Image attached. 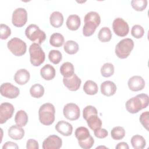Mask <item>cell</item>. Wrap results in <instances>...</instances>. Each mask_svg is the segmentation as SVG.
Segmentation results:
<instances>
[{
	"label": "cell",
	"mask_w": 149,
	"mask_h": 149,
	"mask_svg": "<svg viewBox=\"0 0 149 149\" xmlns=\"http://www.w3.org/2000/svg\"><path fill=\"white\" fill-rule=\"evenodd\" d=\"M55 109L51 103L42 104L39 109L38 116L40 122L44 125H51L55 120Z\"/></svg>",
	"instance_id": "obj_3"
},
{
	"label": "cell",
	"mask_w": 149,
	"mask_h": 149,
	"mask_svg": "<svg viewBox=\"0 0 149 149\" xmlns=\"http://www.w3.org/2000/svg\"><path fill=\"white\" fill-rule=\"evenodd\" d=\"M112 28L114 33L119 37L127 36L129 31L127 23L121 17H117L113 21Z\"/></svg>",
	"instance_id": "obj_9"
},
{
	"label": "cell",
	"mask_w": 149,
	"mask_h": 149,
	"mask_svg": "<svg viewBox=\"0 0 149 149\" xmlns=\"http://www.w3.org/2000/svg\"><path fill=\"white\" fill-rule=\"evenodd\" d=\"M148 111L143 112L140 116V121L143 126L148 130Z\"/></svg>",
	"instance_id": "obj_41"
},
{
	"label": "cell",
	"mask_w": 149,
	"mask_h": 149,
	"mask_svg": "<svg viewBox=\"0 0 149 149\" xmlns=\"http://www.w3.org/2000/svg\"><path fill=\"white\" fill-rule=\"evenodd\" d=\"M48 58L49 61L54 64L59 63L62 60V56L61 52L58 50L52 49L49 51L48 54Z\"/></svg>",
	"instance_id": "obj_35"
},
{
	"label": "cell",
	"mask_w": 149,
	"mask_h": 149,
	"mask_svg": "<svg viewBox=\"0 0 149 149\" xmlns=\"http://www.w3.org/2000/svg\"><path fill=\"white\" fill-rule=\"evenodd\" d=\"M30 93L34 98H40L44 94V88L40 84H34L30 87Z\"/></svg>",
	"instance_id": "obj_31"
},
{
	"label": "cell",
	"mask_w": 149,
	"mask_h": 149,
	"mask_svg": "<svg viewBox=\"0 0 149 149\" xmlns=\"http://www.w3.org/2000/svg\"><path fill=\"white\" fill-rule=\"evenodd\" d=\"M116 86L112 81H105L101 84V93L105 96H111L116 93Z\"/></svg>",
	"instance_id": "obj_18"
},
{
	"label": "cell",
	"mask_w": 149,
	"mask_h": 149,
	"mask_svg": "<svg viewBox=\"0 0 149 149\" xmlns=\"http://www.w3.org/2000/svg\"><path fill=\"white\" fill-rule=\"evenodd\" d=\"M131 144L135 149H142L146 146V143L144 138L139 134L133 136L131 139Z\"/></svg>",
	"instance_id": "obj_26"
},
{
	"label": "cell",
	"mask_w": 149,
	"mask_h": 149,
	"mask_svg": "<svg viewBox=\"0 0 149 149\" xmlns=\"http://www.w3.org/2000/svg\"><path fill=\"white\" fill-rule=\"evenodd\" d=\"M25 34L29 40L36 42L39 45L41 44L46 38L45 32L40 30L39 27L34 24H30L27 27L25 30Z\"/></svg>",
	"instance_id": "obj_6"
},
{
	"label": "cell",
	"mask_w": 149,
	"mask_h": 149,
	"mask_svg": "<svg viewBox=\"0 0 149 149\" xmlns=\"http://www.w3.org/2000/svg\"><path fill=\"white\" fill-rule=\"evenodd\" d=\"M84 91L88 95H95L97 93L98 88L95 82L92 80H87L83 86Z\"/></svg>",
	"instance_id": "obj_25"
},
{
	"label": "cell",
	"mask_w": 149,
	"mask_h": 149,
	"mask_svg": "<svg viewBox=\"0 0 149 149\" xmlns=\"http://www.w3.org/2000/svg\"><path fill=\"white\" fill-rule=\"evenodd\" d=\"M64 41V37L61 33H55L51 36L49 43L54 47H60L63 45Z\"/></svg>",
	"instance_id": "obj_28"
},
{
	"label": "cell",
	"mask_w": 149,
	"mask_h": 149,
	"mask_svg": "<svg viewBox=\"0 0 149 149\" xmlns=\"http://www.w3.org/2000/svg\"><path fill=\"white\" fill-rule=\"evenodd\" d=\"M63 48L66 53L72 55L77 53L78 51L79 45L76 42L73 40H69L65 43Z\"/></svg>",
	"instance_id": "obj_30"
},
{
	"label": "cell",
	"mask_w": 149,
	"mask_h": 149,
	"mask_svg": "<svg viewBox=\"0 0 149 149\" xmlns=\"http://www.w3.org/2000/svg\"><path fill=\"white\" fill-rule=\"evenodd\" d=\"M26 148L27 149H38L39 148L38 143L34 139H29L26 143Z\"/></svg>",
	"instance_id": "obj_43"
},
{
	"label": "cell",
	"mask_w": 149,
	"mask_h": 149,
	"mask_svg": "<svg viewBox=\"0 0 149 149\" xmlns=\"http://www.w3.org/2000/svg\"><path fill=\"white\" fill-rule=\"evenodd\" d=\"M134 47L133 41L129 38L120 40L115 47V54L120 59H125L130 55Z\"/></svg>",
	"instance_id": "obj_4"
},
{
	"label": "cell",
	"mask_w": 149,
	"mask_h": 149,
	"mask_svg": "<svg viewBox=\"0 0 149 149\" xmlns=\"http://www.w3.org/2000/svg\"><path fill=\"white\" fill-rule=\"evenodd\" d=\"M63 83L69 90L75 91L80 88L81 81L76 74H74L73 76L69 77H63Z\"/></svg>",
	"instance_id": "obj_14"
},
{
	"label": "cell",
	"mask_w": 149,
	"mask_h": 149,
	"mask_svg": "<svg viewBox=\"0 0 149 149\" xmlns=\"http://www.w3.org/2000/svg\"><path fill=\"white\" fill-rule=\"evenodd\" d=\"M66 24L68 29L72 31L77 30L80 26V18L77 15H71L68 16Z\"/></svg>",
	"instance_id": "obj_21"
},
{
	"label": "cell",
	"mask_w": 149,
	"mask_h": 149,
	"mask_svg": "<svg viewBox=\"0 0 149 149\" xmlns=\"http://www.w3.org/2000/svg\"><path fill=\"white\" fill-rule=\"evenodd\" d=\"M28 116L27 113L23 110L18 111L15 117V121L16 125L22 127L24 126L28 122Z\"/></svg>",
	"instance_id": "obj_27"
},
{
	"label": "cell",
	"mask_w": 149,
	"mask_h": 149,
	"mask_svg": "<svg viewBox=\"0 0 149 149\" xmlns=\"http://www.w3.org/2000/svg\"><path fill=\"white\" fill-rule=\"evenodd\" d=\"M94 133L95 136L99 139H104L106 137L108 134V131L105 129H101V128H99L98 129L94 130Z\"/></svg>",
	"instance_id": "obj_42"
},
{
	"label": "cell",
	"mask_w": 149,
	"mask_h": 149,
	"mask_svg": "<svg viewBox=\"0 0 149 149\" xmlns=\"http://www.w3.org/2000/svg\"><path fill=\"white\" fill-rule=\"evenodd\" d=\"M132 8L137 11H142L146 9L147 5V0H132L131 1Z\"/></svg>",
	"instance_id": "obj_36"
},
{
	"label": "cell",
	"mask_w": 149,
	"mask_h": 149,
	"mask_svg": "<svg viewBox=\"0 0 149 149\" xmlns=\"http://www.w3.org/2000/svg\"><path fill=\"white\" fill-rule=\"evenodd\" d=\"M49 22L54 27H60L63 22V16L61 12L55 11L51 14L49 17Z\"/></svg>",
	"instance_id": "obj_22"
},
{
	"label": "cell",
	"mask_w": 149,
	"mask_h": 149,
	"mask_svg": "<svg viewBox=\"0 0 149 149\" xmlns=\"http://www.w3.org/2000/svg\"><path fill=\"white\" fill-rule=\"evenodd\" d=\"M62 139L58 136L52 134L46 138L42 143L43 149H59L62 147Z\"/></svg>",
	"instance_id": "obj_13"
},
{
	"label": "cell",
	"mask_w": 149,
	"mask_h": 149,
	"mask_svg": "<svg viewBox=\"0 0 149 149\" xmlns=\"http://www.w3.org/2000/svg\"><path fill=\"white\" fill-rule=\"evenodd\" d=\"M55 128L58 132L65 136H70L73 132L72 125L65 120L59 121L56 123Z\"/></svg>",
	"instance_id": "obj_16"
},
{
	"label": "cell",
	"mask_w": 149,
	"mask_h": 149,
	"mask_svg": "<svg viewBox=\"0 0 149 149\" xmlns=\"http://www.w3.org/2000/svg\"><path fill=\"white\" fill-rule=\"evenodd\" d=\"M27 21V13L24 8L16 9L12 14V24L17 27H23Z\"/></svg>",
	"instance_id": "obj_8"
},
{
	"label": "cell",
	"mask_w": 149,
	"mask_h": 149,
	"mask_svg": "<svg viewBox=\"0 0 149 149\" xmlns=\"http://www.w3.org/2000/svg\"><path fill=\"white\" fill-rule=\"evenodd\" d=\"M15 111L14 107L9 102H3L0 105V123H5L11 118Z\"/></svg>",
	"instance_id": "obj_12"
},
{
	"label": "cell",
	"mask_w": 149,
	"mask_h": 149,
	"mask_svg": "<svg viewBox=\"0 0 149 149\" xmlns=\"http://www.w3.org/2000/svg\"><path fill=\"white\" fill-rule=\"evenodd\" d=\"M131 34L134 38H140L144 34V30L141 26L139 24H135L132 28Z\"/></svg>",
	"instance_id": "obj_37"
},
{
	"label": "cell",
	"mask_w": 149,
	"mask_h": 149,
	"mask_svg": "<svg viewBox=\"0 0 149 149\" xmlns=\"http://www.w3.org/2000/svg\"><path fill=\"white\" fill-rule=\"evenodd\" d=\"M65 117L70 120H75L79 118L80 112L79 107L74 103L66 104L63 109Z\"/></svg>",
	"instance_id": "obj_11"
},
{
	"label": "cell",
	"mask_w": 149,
	"mask_h": 149,
	"mask_svg": "<svg viewBox=\"0 0 149 149\" xmlns=\"http://www.w3.org/2000/svg\"><path fill=\"white\" fill-rule=\"evenodd\" d=\"M111 134L113 139L116 140H119L122 139L125 137V130L123 127L116 126L112 129Z\"/></svg>",
	"instance_id": "obj_33"
},
{
	"label": "cell",
	"mask_w": 149,
	"mask_h": 149,
	"mask_svg": "<svg viewBox=\"0 0 149 149\" xmlns=\"http://www.w3.org/2000/svg\"><path fill=\"white\" fill-rule=\"evenodd\" d=\"M89 127L93 130H95L101 128L102 121L97 115H92L90 116L86 120Z\"/></svg>",
	"instance_id": "obj_24"
},
{
	"label": "cell",
	"mask_w": 149,
	"mask_h": 149,
	"mask_svg": "<svg viewBox=\"0 0 149 149\" xmlns=\"http://www.w3.org/2000/svg\"><path fill=\"white\" fill-rule=\"evenodd\" d=\"M90 136V132L87 128L83 126L77 127L75 130V136L78 141L84 140Z\"/></svg>",
	"instance_id": "obj_32"
},
{
	"label": "cell",
	"mask_w": 149,
	"mask_h": 149,
	"mask_svg": "<svg viewBox=\"0 0 149 149\" xmlns=\"http://www.w3.org/2000/svg\"><path fill=\"white\" fill-rule=\"evenodd\" d=\"M127 84L132 91H138L144 88L145 81L140 76H134L129 79Z\"/></svg>",
	"instance_id": "obj_15"
},
{
	"label": "cell",
	"mask_w": 149,
	"mask_h": 149,
	"mask_svg": "<svg viewBox=\"0 0 149 149\" xmlns=\"http://www.w3.org/2000/svg\"><path fill=\"white\" fill-rule=\"evenodd\" d=\"M30 77L29 72L25 69H20L18 70L15 76L14 80L19 85H23L27 83Z\"/></svg>",
	"instance_id": "obj_17"
},
{
	"label": "cell",
	"mask_w": 149,
	"mask_h": 149,
	"mask_svg": "<svg viewBox=\"0 0 149 149\" xmlns=\"http://www.w3.org/2000/svg\"><path fill=\"white\" fill-rule=\"evenodd\" d=\"M30 59L31 63L34 66H39L45 61V53L40 45L34 42L29 47Z\"/></svg>",
	"instance_id": "obj_5"
},
{
	"label": "cell",
	"mask_w": 149,
	"mask_h": 149,
	"mask_svg": "<svg viewBox=\"0 0 149 149\" xmlns=\"http://www.w3.org/2000/svg\"><path fill=\"white\" fill-rule=\"evenodd\" d=\"M74 70L73 64L69 62H64L60 67V72L64 77H69L73 76L74 74Z\"/></svg>",
	"instance_id": "obj_23"
},
{
	"label": "cell",
	"mask_w": 149,
	"mask_h": 149,
	"mask_svg": "<svg viewBox=\"0 0 149 149\" xmlns=\"http://www.w3.org/2000/svg\"><path fill=\"white\" fill-rule=\"evenodd\" d=\"M98 112L97 109L92 105L86 106L83 111V118L86 120L90 116L92 115H97Z\"/></svg>",
	"instance_id": "obj_38"
},
{
	"label": "cell",
	"mask_w": 149,
	"mask_h": 149,
	"mask_svg": "<svg viewBox=\"0 0 149 149\" xmlns=\"http://www.w3.org/2000/svg\"><path fill=\"white\" fill-rule=\"evenodd\" d=\"M98 38L100 41L102 42H108L112 38V33L109 28L104 27L100 29L98 32Z\"/></svg>",
	"instance_id": "obj_29"
},
{
	"label": "cell",
	"mask_w": 149,
	"mask_h": 149,
	"mask_svg": "<svg viewBox=\"0 0 149 149\" xmlns=\"http://www.w3.org/2000/svg\"><path fill=\"white\" fill-rule=\"evenodd\" d=\"M116 149H129V146L127 145V144L125 142H120L116 146Z\"/></svg>",
	"instance_id": "obj_45"
},
{
	"label": "cell",
	"mask_w": 149,
	"mask_h": 149,
	"mask_svg": "<svg viewBox=\"0 0 149 149\" xmlns=\"http://www.w3.org/2000/svg\"><path fill=\"white\" fill-rule=\"evenodd\" d=\"M56 72L55 68L50 64H46L40 70L41 77L46 80H51L55 76Z\"/></svg>",
	"instance_id": "obj_20"
},
{
	"label": "cell",
	"mask_w": 149,
	"mask_h": 149,
	"mask_svg": "<svg viewBox=\"0 0 149 149\" xmlns=\"http://www.w3.org/2000/svg\"><path fill=\"white\" fill-rule=\"evenodd\" d=\"M8 135L12 139L16 140H20L24 136V130L20 126L17 125H13L8 129Z\"/></svg>",
	"instance_id": "obj_19"
},
{
	"label": "cell",
	"mask_w": 149,
	"mask_h": 149,
	"mask_svg": "<svg viewBox=\"0 0 149 149\" xmlns=\"http://www.w3.org/2000/svg\"><path fill=\"white\" fill-rule=\"evenodd\" d=\"M8 48L15 56H20L23 55L27 49L26 44L21 39L14 37L8 42Z\"/></svg>",
	"instance_id": "obj_7"
},
{
	"label": "cell",
	"mask_w": 149,
	"mask_h": 149,
	"mask_svg": "<svg viewBox=\"0 0 149 149\" xmlns=\"http://www.w3.org/2000/svg\"><path fill=\"white\" fill-rule=\"evenodd\" d=\"M78 143L79 146L84 149H89L92 147L94 143V140L93 137L90 135L87 139L81 140V141H78Z\"/></svg>",
	"instance_id": "obj_39"
},
{
	"label": "cell",
	"mask_w": 149,
	"mask_h": 149,
	"mask_svg": "<svg viewBox=\"0 0 149 149\" xmlns=\"http://www.w3.org/2000/svg\"><path fill=\"white\" fill-rule=\"evenodd\" d=\"M1 94L2 96L13 99L16 98L20 93L19 89L10 83H4L0 87Z\"/></svg>",
	"instance_id": "obj_10"
},
{
	"label": "cell",
	"mask_w": 149,
	"mask_h": 149,
	"mask_svg": "<svg viewBox=\"0 0 149 149\" xmlns=\"http://www.w3.org/2000/svg\"><path fill=\"white\" fill-rule=\"evenodd\" d=\"M149 103V97L146 94H140L128 100L125 104L127 111L131 113L139 112L146 108Z\"/></svg>",
	"instance_id": "obj_1"
},
{
	"label": "cell",
	"mask_w": 149,
	"mask_h": 149,
	"mask_svg": "<svg viewBox=\"0 0 149 149\" xmlns=\"http://www.w3.org/2000/svg\"><path fill=\"white\" fill-rule=\"evenodd\" d=\"M101 73L103 77H109L114 73V66L111 63H104L101 68Z\"/></svg>",
	"instance_id": "obj_34"
},
{
	"label": "cell",
	"mask_w": 149,
	"mask_h": 149,
	"mask_svg": "<svg viewBox=\"0 0 149 149\" xmlns=\"http://www.w3.org/2000/svg\"><path fill=\"white\" fill-rule=\"evenodd\" d=\"M84 20V25L83 28V34L86 37L91 36L100 24V16L97 12L91 11L85 15Z\"/></svg>",
	"instance_id": "obj_2"
},
{
	"label": "cell",
	"mask_w": 149,
	"mask_h": 149,
	"mask_svg": "<svg viewBox=\"0 0 149 149\" xmlns=\"http://www.w3.org/2000/svg\"><path fill=\"white\" fill-rule=\"evenodd\" d=\"M8 148L18 149L19 147L17 145V144L15 143H13L12 141H7L2 146V149H8Z\"/></svg>",
	"instance_id": "obj_44"
},
{
	"label": "cell",
	"mask_w": 149,
	"mask_h": 149,
	"mask_svg": "<svg viewBox=\"0 0 149 149\" xmlns=\"http://www.w3.org/2000/svg\"><path fill=\"white\" fill-rule=\"evenodd\" d=\"M0 33H1V38L2 40L7 39L11 34L10 29L5 24H1Z\"/></svg>",
	"instance_id": "obj_40"
}]
</instances>
